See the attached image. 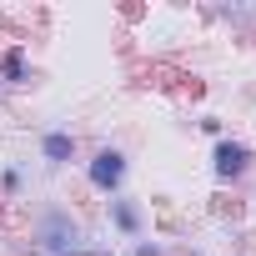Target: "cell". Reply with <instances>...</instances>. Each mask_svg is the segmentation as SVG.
Segmentation results:
<instances>
[{"label": "cell", "instance_id": "10", "mask_svg": "<svg viewBox=\"0 0 256 256\" xmlns=\"http://www.w3.org/2000/svg\"><path fill=\"white\" fill-rule=\"evenodd\" d=\"M0 106H6V96H0Z\"/></svg>", "mask_w": 256, "mask_h": 256}, {"label": "cell", "instance_id": "7", "mask_svg": "<svg viewBox=\"0 0 256 256\" xmlns=\"http://www.w3.org/2000/svg\"><path fill=\"white\" fill-rule=\"evenodd\" d=\"M30 191V161L10 156V161H0V201H26Z\"/></svg>", "mask_w": 256, "mask_h": 256}, {"label": "cell", "instance_id": "9", "mask_svg": "<svg viewBox=\"0 0 256 256\" xmlns=\"http://www.w3.org/2000/svg\"><path fill=\"white\" fill-rule=\"evenodd\" d=\"M120 256H176L171 251V241H161V236H141V241H131Z\"/></svg>", "mask_w": 256, "mask_h": 256}, {"label": "cell", "instance_id": "4", "mask_svg": "<svg viewBox=\"0 0 256 256\" xmlns=\"http://www.w3.org/2000/svg\"><path fill=\"white\" fill-rule=\"evenodd\" d=\"M100 221H106V231H110L120 246L151 236V206H146V196H136V191H120V196L100 201Z\"/></svg>", "mask_w": 256, "mask_h": 256}, {"label": "cell", "instance_id": "3", "mask_svg": "<svg viewBox=\"0 0 256 256\" xmlns=\"http://www.w3.org/2000/svg\"><path fill=\"white\" fill-rule=\"evenodd\" d=\"M206 176H211V186H216L221 196L251 186V181H256V141H246L241 131L211 141V146H206Z\"/></svg>", "mask_w": 256, "mask_h": 256}, {"label": "cell", "instance_id": "6", "mask_svg": "<svg viewBox=\"0 0 256 256\" xmlns=\"http://www.w3.org/2000/svg\"><path fill=\"white\" fill-rule=\"evenodd\" d=\"M36 86H40V66H36L30 46L26 40H6L0 46V96L16 100V96H26Z\"/></svg>", "mask_w": 256, "mask_h": 256}, {"label": "cell", "instance_id": "5", "mask_svg": "<svg viewBox=\"0 0 256 256\" xmlns=\"http://www.w3.org/2000/svg\"><path fill=\"white\" fill-rule=\"evenodd\" d=\"M80 156H86V141L70 131L66 120H50V126H40V131H36V161H40L50 176L80 171Z\"/></svg>", "mask_w": 256, "mask_h": 256}, {"label": "cell", "instance_id": "8", "mask_svg": "<svg viewBox=\"0 0 256 256\" xmlns=\"http://www.w3.org/2000/svg\"><path fill=\"white\" fill-rule=\"evenodd\" d=\"M196 131H201V136H206V146H211V141L231 136V120H226L221 110H201V116H196Z\"/></svg>", "mask_w": 256, "mask_h": 256}, {"label": "cell", "instance_id": "2", "mask_svg": "<svg viewBox=\"0 0 256 256\" xmlns=\"http://www.w3.org/2000/svg\"><path fill=\"white\" fill-rule=\"evenodd\" d=\"M131 171H136V161L120 141H96L80 156V181H86V191L96 201H110L120 191H131Z\"/></svg>", "mask_w": 256, "mask_h": 256}, {"label": "cell", "instance_id": "1", "mask_svg": "<svg viewBox=\"0 0 256 256\" xmlns=\"http://www.w3.org/2000/svg\"><path fill=\"white\" fill-rule=\"evenodd\" d=\"M86 241H90L86 216H80L70 201L46 196V201L30 206V221H26V241H20V251H30V256H70V251H80Z\"/></svg>", "mask_w": 256, "mask_h": 256}]
</instances>
